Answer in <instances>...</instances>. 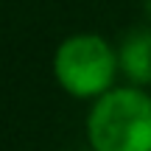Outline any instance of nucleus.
I'll list each match as a JSON object with an SVG mask.
<instances>
[{"label":"nucleus","instance_id":"f257e3e1","mask_svg":"<svg viewBox=\"0 0 151 151\" xmlns=\"http://www.w3.org/2000/svg\"><path fill=\"white\" fill-rule=\"evenodd\" d=\"M92 151H151V95L143 87H112L87 115Z\"/></svg>","mask_w":151,"mask_h":151},{"label":"nucleus","instance_id":"f03ea898","mask_svg":"<svg viewBox=\"0 0 151 151\" xmlns=\"http://www.w3.org/2000/svg\"><path fill=\"white\" fill-rule=\"evenodd\" d=\"M120 73L118 50L98 34H73L53 53V76L73 98H101Z\"/></svg>","mask_w":151,"mask_h":151},{"label":"nucleus","instance_id":"7ed1b4c3","mask_svg":"<svg viewBox=\"0 0 151 151\" xmlns=\"http://www.w3.org/2000/svg\"><path fill=\"white\" fill-rule=\"evenodd\" d=\"M120 73L129 78V84L146 87L151 84V31H132L118 48Z\"/></svg>","mask_w":151,"mask_h":151},{"label":"nucleus","instance_id":"20e7f679","mask_svg":"<svg viewBox=\"0 0 151 151\" xmlns=\"http://www.w3.org/2000/svg\"><path fill=\"white\" fill-rule=\"evenodd\" d=\"M146 11H148V17H151V0H146Z\"/></svg>","mask_w":151,"mask_h":151}]
</instances>
